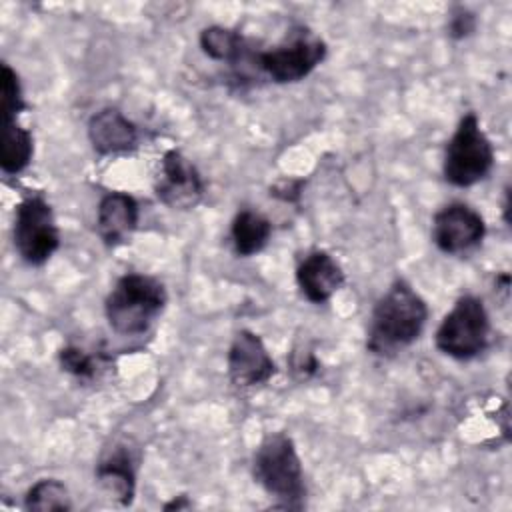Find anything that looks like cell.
I'll return each mask as SVG.
<instances>
[{
    "label": "cell",
    "mask_w": 512,
    "mask_h": 512,
    "mask_svg": "<svg viewBox=\"0 0 512 512\" xmlns=\"http://www.w3.org/2000/svg\"><path fill=\"white\" fill-rule=\"evenodd\" d=\"M494 166V146L474 112L458 120L456 130L444 148L442 174L444 180L458 188L482 182Z\"/></svg>",
    "instance_id": "obj_4"
},
{
    "label": "cell",
    "mask_w": 512,
    "mask_h": 512,
    "mask_svg": "<svg viewBox=\"0 0 512 512\" xmlns=\"http://www.w3.org/2000/svg\"><path fill=\"white\" fill-rule=\"evenodd\" d=\"M200 48L208 58L226 62L230 66L246 64V62L254 64V58L258 52L246 36L226 26L204 28L200 32Z\"/></svg>",
    "instance_id": "obj_15"
},
{
    "label": "cell",
    "mask_w": 512,
    "mask_h": 512,
    "mask_svg": "<svg viewBox=\"0 0 512 512\" xmlns=\"http://www.w3.org/2000/svg\"><path fill=\"white\" fill-rule=\"evenodd\" d=\"M96 482L110 500L120 506L132 504L136 494V464L126 446L116 444L100 458L96 464Z\"/></svg>",
    "instance_id": "obj_14"
},
{
    "label": "cell",
    "mask_w": 512,
    "mask_h": 512,
    "mask_svg": "<svg viewBox=\"0 0 512 512\" xmlns=\"http://www.w3.org/2000/svg\"><path fill=\"white\" fill-rule=\"evenodd\" d=\"M12 242L20 260L28 266L46 264L60 248V228L50 202L42 194L34 192L18 202Z\"/></svg>",
    "instance_id": "obj_7"
},
{
    "label": "cell",
    "mask_w": 512,
    "mask_h": 512,
    "mask_svg": "<svg viewBox=\"0 0 512 512\" xmlns=\"http://www.w3.org/2000/svg\"><path fill=\"white\" fill-rule=\"evenodd\" d=\"M192 502L186 498V496H178V498H172L170 502L164 504V510H182V508H190Z\"/></svg>",
    "instance_id": "obj_24"
},
{
    "label": "cell",
    "mask_w": 512,
    "mask_h": 512,
    "mask_svg": "<svg viewBox=\"0 0 512 512\" xmlns=\"http://www.w3.org/2000/svg\"><path fill=\"white\" fill-rule=\"evenodd\" d=\"M34 156V138L28 128L14 122H2L0 168L4 174L16 176L24 172Z\"/></svg>",
    "instance_id": "obj_17"
},
{
    "label": "cell",
    "mask_w": 512,
    "mask_h": 512,
    "mask_svg": "<svg viewBox=\"0 0 512 512\" xmlns=\"http://www.w3.org/2000/svg\"><path fill=\"white\" fill-rule=\"evenodd\" d=\"M486 222L478 210L464 202L442 206L432 218V242L448 256L466 254L482 244Z\"/></svg>",
    "instance_id": "obj_8"
},
{
    "label": "cell",
    "mask_w": 512,
    "mask_h": 512,
    "mask_svg": "<svg viewBox=\"0 0 512 512\" xmlns=\"http://www.w3.org/2000/svg\"><path fill=\"white\" fill-rule=\"evenodd\" d=\"M228 378L240 390H250L266 384L276 374V362L272 360L262 338L252 330H238L230 342Z\"/></svg>",
    "instance_id": "obj_10"
},
{
    "label": "cell",
    "mask_w": 512,
    "mask_h": 512,
    "mask_svg": "<svg viewBox=\"0 0 512 512\" xmlns=\"http://www.w3.org/2000/svg\"><path fill=\"white\" fill-rule=\"evenodd\" d=\"M24 508L26 510H38V512H48V510H70V494L64 482L56 478H42L34 482L24 496Z\"/></svg>",
    "instance_id": "obj_18"
},
{
    "label": "cell",
    "mask_w": 512,
    "mask_h": 512,
    "mask_svg": "<svg viewBox=\"0 0 512 512\" xmlns=\"http://www.w3.org/2000/svg\"><path fill=\"white\" fill-rule=\"evenodd\" d=\"M272 236L270 220L256 210H240L230 226L234 252L242 258L254 256L266 248Z\"/></svg>",
    "instance_id": "obj_16"
},
{
    "label": "cell",
    "mask_w": 512,
    "mask_h": 512,
    "mask_svg": "<svg viewBox=\"0 0 512 512\" xmlns=\"http://www.w3.org/2000/svg\"><path fill=\"white\" fill-rule=\"evenodd\" d=\"M26 108L22 96V84L16 70L10 64H2L0 72V116L2 122L18 120V114Z\"/></svg>",
    "instance_id": "obj_19"
},
{
    "label": "cell",
    "mask_w": 512,
    "mask_h": 512,
    "mask_svg": "<svg viewBox=\"0 0 512 512\" xmlns=\"http://www.w3.org/2000/svg\"><path fill=\"white\" fill-rule=\"evenodd\" d=\"M290 368L294 372V376L298 378H310L312 374H316L318 370V360L314 356L312 350L304 348V350H294L290 356Z\"/></svg>",
    "instance_id": "obj_22"
},
{
    "label": "cell",
    "mask_w": 512,
    "mask_h": 512,
    "mask_svg": "<svg viewBox=\"0 0 512 512\" xmlns=\"http://www.w3.org/2000/svg\"><path fill=\"white\" fill-rule=\"evenodd\" d=\"M296 284L308 302L324 304L342 288L344 270L328 250L316 248L298 262Z\"/></svg>",
    "instance_id": "obj_11"
},
{
    "label": "cell",
    "mask_w": 512,
    "mask_h": 512,
    "mask_svg": "<svg viewBox=\"0 0 512 512\" xmlns=\"http://www.w3.org/2000/svg\"><path fill=\"white\" fill-rule=\"evenodd\" d=\"M428 322V304L410 282L398 278L376 300L368 328L366 350L374 356H394L414 344Z\"/></svg>",
    "instance_id": "obj_1"
},
{
    "label": "cell",
    "mask_w": 512,
    "mask_h": 512,
    "mask_svg": "<svg viewBox=\"0 0 512 512\" xmlns=\"http://www.w3.org/2000/svg\"><path fill=\"white\" fill-rule=\"evenodd\" d=\"M58 362L64 372L78 380H92L98 374V358L78 346H64L58 352Z\"/></svg>",
    "instance_id": "obj_20"
},
{
    "label": "cell",
    "mask_w": 512,
    "mask_h": 512,
    "mask_svg": "<svg viewBox=\"0 0 512 512\" xmlns=\"http://www.w3.org/2000/svg\"><path fill=\"white\" fill-rule=\"evenodd\" d=\"M206 184L192 160L180 150H166L160 160L154 192L172 210H192L200 204Z\"/></svg>",
    "instance_id": "obj_9"
},
{
    "label": "cell",
    "mask_w": 512,
    "mask_h": 512,
    "mask_svg": "<svg viewBox=\"0 0 512 512\" xmlns=\"http://www.w3.org/2000/svg\"><path fill=\"white\" fill-rule=\"evenodd\" d=\"M252 476L278 508H304V468L290 434L272 432L262 438L252 456Z\"/></svg>",
    "instance_id": "obj_2"
},
{
    "label": "cell",
    "mask_w": 512,
    "mask_h": 512,
    "mask_svg": "<svg viewBox=\"0 0 512 512\" xmlns=\"http://www.w3.org/2000/svg\"><path fill=\"white\" fill-rule=\"evenodd\" d=\"M168 302L164 284L148 274L128 272L116 280L104 300L108 326L120 336L146 334Z\"/></svg>",
    "instance_id": "obj_3"
},
{
    "label": "cell",
    "mask_w": 512,
    "mask_h": 512,
    "mask_svg": "<svg viewBox=\"0 0 512 512\" xmlns=\"http://www.w3.org/2000/svg\"><path fill=\"white\" fill-rule=\"evenodd\" d=\"M446 30H448V36L452 40H464V38L472 36L474 30H476V16H474V12H470L464 6H456L450 12Z\"/></svg>",
    "instance_id": "obj_21"
},
{
    "label": "cell",
    "mask_w": 512,
    "mask_h": 512,
    "mask_svg": "<svg viewBox=\"0 0 512 512\" xmlns=\"http://www.w3.org/2000/svg\"><path fill=\"white\" fill-rule=\"evenodd\" d=\"M490 340V316L478 296L464 294L446 312L434 334L436 348L454 360L480 356Z\"/></svg>",
    "instance_id": "obj_6"
},
{
    "label": "cell",
    "mask_w": 512,
    "mask_h": 512,
    "mask_svg": "<svg viewBox=\"0 0 512 512\" xmlns=\"http://www.w3.org/2000/svg\"><path fill=\"white\" fill-rule=\"evenodd\" d=\"M302 186H304V180H282L270 188V196L280 198L284 202H294L300 198Z\"/></svg>",
    "instance_id": "obj_23"
},
{
    "label": "cell",
    "mask_w": 512,
    "mask_h": 512,
    "mask_svg": "<svg viewBox=\"0 0 512 512\" xmlns=\"http://www.w3.org/2000/svg\"><path fill=\"white\" fill-rule=\"evenodd\" d=\"M88 140L98 156H118L138 148L140 132L118 108H102L88 122Z\"/></svg>",
    "instance_id": "obj_13"
},
{
    "label": "cell",
    "mask_w": 512,
    "mask_h": 512,
    "mask_svg": "<svg viewBox=\"0 0 512 512\" xmlns=\"http://www.w3.org/2000/svg\"><path fill=\"white\" fill-rule=\"evenodd\" d=\"M326 42L310 28H292L282 42L258 50L254 66L276 84H294L310 76L326 58Z\"/></svg>",
    "instance_id": "obj_5"
},
{
    "label": "cell",
    "mask_w": 512,
    "mask_h": 512,
    "mask_svg": "<svg viewBox=\"0 0 512 512\" xmlns=\"http://www.w3.org/2000/svg\"><path fill=\"white\" fill-rule=\"evenodd\" d=\"M140 220V206L134 196L114 190L106 192L96 208V232L108 248L130 242Z\"/></svg>",
    "instance_id": "obj_12"
}]
</instances>
